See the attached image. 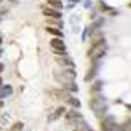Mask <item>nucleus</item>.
Here are the masks:
<instances>
[{"mask_svg":"<svg viewBox=\"0 0 131 131\" xmlns=\"http://www.w3.org/2000/svg\"><path fill=\"white\" fill-rule=\"evenodd\" d=\"M91 108L94 110V114L96 115H103V114H107V108H108V103H107V100L101 96L100 93H93V98H91L89 101Z\"/></svg>","mask_w":131,"mask_h":131,"instance_id":"nucleus-1","label":"nucleus"},{"mask_svg":"<svg viewBox=\"0 0 131 131\" xmlns=\"http://www.w3.org/2000/svg\"><path fill=\"white\" fill-rule=\"evenodd\" d=\"M54 79L60 82V84H70L75 79V72L70 70V68H63V70H56L54 72Z\"/></svg>","mask_w":131,"mask_h":131,"instance_id":"nucleus-2","label":"nucleus"},{"mask_svg":"<svg viewBox=\"0 0 131 131\" xmlns=\"http://www.w3.org/2000/svg\"><path fill=\"white\" fill-rule=\"evenodd\" d=\"M105 52H107V42L103 40V42H100V44H94V46L91 47L89 58L93 61H98L100 58H103V56H105Z\"/></svg>","mask_w":131,"mask_h":131,"instance_id":"nucleus-3","label":"nucleus"},{"mask_svg":"<svg viewBox=\"0 0 131 131\" xmlns=\"http://www.w3.org/2000/svg\"><path fill=\"white\" fill-rule=\"evenodd\" d=\"M56 61H58V65H61L63 68H70V70H73V68H75L73 60H72L67 52H63V54H56Z\"/></svg>","mask_w":131,"mask_h":131,"instance_id":"nucleus-4","label":"nucleus"},{"mask_svg":"<svg viewBox=\"0 0 131 131\" xmlns=\"http://www.w3.org/2000/svg\"><path fill=\"white\" fill-rule=\"evenodd\" d=\"M51 49L54 51L56 54H63V52H67L65 40H63V39H60V37H56V39H51Z\"/></svg>","mask_w":131,"mask_h":131,"instance_id":"nucleus-5","label":"nucleus"},{"mask_svg":"<svg viewBox=\"0 0 131 131\" xmlns=\"http://www.w3.org/2000/svg\"><path fill=\"white\" fill-rule=\"evenodd\" d=\"M42 12L47 16V18H56V19H61V12L54 7H42Z\"/></svg>","mask_w":131,"mask_h":131,"instance_id":"nucleus-6","label":"nucleus"},{"mask_svg":"<svg viewBox=\"0 0 131 131\" xmlns=\"http://www.w3.org/2000/svg\"><path fill=\"white\" fill-rule=\"evenodd\" d=\"M51 96H54L56 100H67L70 94L67 93V89H52L51 91Z\"/></svg>","mask_w":131,"mask_h":131,"instance_id":"nucleus-7","label":"nucleus"},{"mask_svg":"<svg viewBox=\"0 0 131 131\" xmlns=\"http://www.w3.org/2000/svg\"><path fill=\"white\" fill-rule=\"evenodd\" d=\"M65 115H67V121L70 122H73V121H77V119H79V117H82L81 114H79V112L77 110H70V112H65Z\"/></svg>","mask_w":131,"mask_h":131,"instance_id":"nucleus-8","label":"nucleus"},{"mask_svg":"<svg viewBox=\"0 0 131 131\" xmlns=\"http://www.w3.org/2000/svg\"><path fill=\"white\" fill-rule=\"evenodd\" d=\"M65 112H67V108H65V107H60V108H56V112H54V114H51L49 117H47V121H49V122H51V121H56V119H58V117H61Z\"/></svg>","mask_w":131,"mask_h":131,"instance_id":"nucleus-9","label":"nucleus"},{"mask_svg":"<svg viewBox=\"0 0 131 131\" xmlns=\"http://www.w3.org/2000/svg\"><path fill=\"white\" fill-rule=\"evenodd\" d=\"M10 93H12V88H10L9 84H5V86H0V100L7 98Z\"/></svg>","mask_w":131,"mask_h":131,"instance_id":"nucleus-10","label":"nucleus"},{"mask_svg":"<svg viewBox=\"0 0 131 131\" xmlns=\"http://www.w3.org/2000/svg\"><path fill=\"white\" fill-rule=\"evenodd\" d=\"M47 26H51V28H61V19L47 18Z\"/></svg>","mask_w":131,"mask_h":131,"instance_id":"nucleus-11","label":"nucleus"},{"mask_svg":"<svg viewBox=\"0 0 131 131\" xmlns=\"http://www.w3.org/2000/svg\"><path fill=\"white\" fill-rule=\"evenodd\" d=\"M65 101H68V103H70L73 108H81V101L77 100V98H73V96H68V98H67Z\"/></svg>","mask_w":131,"mask_h":131,"instance_id":"nucleus-12","label":"nucleus"},{"mask_svg":"<svg viewBox=\"0 0 131 131\" xmlns=\"http://www.w3.org/2000/svg\"><path fill=\"white\" fill-rule=\"evenodd\" d=\"M47 31H49V33H52V35H56V37H63V31L60 30V28H51V26H47Z\"/></svg>","mask_w":131,"mask_h":131,"instance_id":"nucleus-13","label":"nucleus"},{"mask_svg":"<svg viewBox=\"0 0 131 131\" xmlns=\"http://www.w3.org/2000/svg\"><path fill=\"white\" fill-rule=\"evenodd\" d=\"M47 2H49V5H51V7H54V9H58V10H60L61 7H63V4H61L60 0H47Z\"/></svg>","mask_w":131,"mask_h":131,"instance_id":"nucleus-14","label":"nucleus"},{"mask_svg":"<svg viewBox=\"0 0 131 131\" xmlns=\"http://www.w3.org/2000/svg\"><path fill=\"white\" fill-rule=\"evenodd\" d=\"M94 73H96V65L89 68V72H88V75H86V81H91V79L94 77Z\"/></svg>","mask_w":131,"mask_h":131,"instance_id":"nucleus-15","label":"nucleus"},{"mask_svg":"<svg viewBox=\"0 0 131 131\" xmlns=\"http://www.w3.org/2000/svg\"><path fill=\"white\" fill-rule=\"evenodd\" d=\"M9 131H23V122H16Z\"/></svg>","mask_w":131,"mask_h":131,"instance_id":"nucleus-16","label":"nucleus"},{"mask_svg":"<svg viewBox=\"0 0 131 131\" xmlns=\"http://www.w3.org/2000/svg\"><path fill=\"white\" fill-rule=\"evenodd\" d=\"M81 131H93V129H91L89 126H86V128H82V129H81Z\"/></svg>","mask_w":131,"mask_h":131,"instance_id":"nucleus-17","label":"nucleus"},{"mask_svg":"<svg viewBox=\"0 0 131 131\" xmlns=\"http://www.w3.org/2000/svg\"><path fill=\"white\" fill-rule=\"evenodd\" d=\"M2 70H4V65H2V63H0V72H2Z\"/></svg>","mask_w":131,"mask_h":131,"instance_id":"nucleus-18","label":"nucleus"},{"mask_svg":"<svg viewBox=\"0 0 131 131\" xmlns=\"http://www.w3.org/2000/svg\"><path fill=\"white\" fill-rule=\"evenodd\" d=\"M2 105H4V103H2V100H0V108H2Z\"/></svg>","mask_w":131,"mask_h":131,"instance_id":"nucleus-19","label":"nucleus"},{"mask_svg":"<svg viewBox=\"0 0 131 131\" xmlns=\"http://www.w3.org/2000/svg\"><path fill=\"white\" fill-rule=\"evenodd\" d=\"M72 2H81V0H72Z\"/></svg>","mask_w":131,"mask_h":131,"instance_id":"nucleus-20","label":"nucleus"},{"mask_svg":"<svg viewBox=\"0 0 131 131\" xmlns=\"http://www.w3.org/2000/svg\"><path fill=\"white\" fill-rule=\"evenodd\" d=\"M0 86H2V79H0Z\"/></svg>","mask_w":131,"mask_h":131,"instance_id":"nucleus-21","label":"nucleus"},{"mask_svg":"<svg viewBox=\"0 0 131 131\" xmlns=\"http://www.w3.org/2000/svg\"><path fill=\"white\" fill-rule=\"evenodd\" d=\"M0 54H2V51H0Z\"/></svg>","mask_w":131,"mask_h":131,"instance_id":"nucleus-22","label":"nucleus"}]
</instances>
